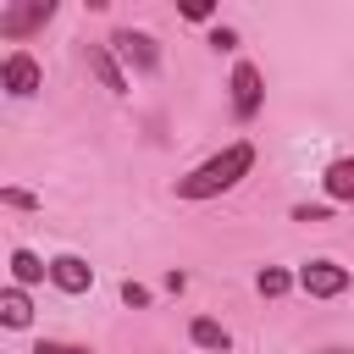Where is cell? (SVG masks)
Here are the masks:
<instances>
[{
	"mask_svg": "<svg viewBox=\"0 0 354 354\" xmlns=\"http://www.w3.org/2000/svg\"><path fill=\"white\" fill-rule=\"evenodd\" d=\"M249 171H254V144L238 138V144H227L221 155H210V160H199L194 171H183V177H177V199H216V194L238 188Z\"/></svg>",
	"mask_w": 354,
	"mask_h": 354,
	"instance_id": "1",
	"label": "cell"
},
{
	"mask_svg": "<svg viewBox=\"0 0 354 354\" xmlns=\"http://www.w3.org/2000/svg\"><path fill=\"white\" fill-rule=\"evenodd\" d=\"M105 44L116 50V61H122L127 72H138V77H155V72H160V44H155V33H144V28H116Z\"/></svg>",
	"mask_w": 354,
	"mask_h": 354,
	"instance_id": "2",
	"label": "cell"
},
{
	"mask_svg": "<svg viewBox=\"0 0 354 354\" xmlns=\"http://www.w3.org/2000/svg\"><path fill=\"white\" fill-rule=\"evenodd\" d=\"M0 88H6L11 100H28V94H39V88H44V72H39V61H33L28 50H11V55L0 61Z\"/></svg>",
	"mask_w": 354,
	"mask_h": 354,
	"instance_id": "3",
	"label": "cell"
},
{
	"mask_svg": "<svg viewBox=\"0 0 354 354\" xmlns=\"http://www.w3.org/2000/svg\"><path fill=\"white\" fill-rule=\"evenodd\" d=\"M227 88H232V116H238V122H254V116H260V105H266V88H260V66H254V61H238Z\"/></svg>",
	"mask_w": 354,
	"mask_h": 354,
	"instance_id": "4",
	"label": "cell"
},
{
	"mask_svg": "<svg viewBox=\"0 0 354 354\" xmlns=\"http://www.w3.org/2000/svg\"><path fill=\"white\" fill-rule=\"evenodd\" d=\"M299 288L310 299H337V293H348V266H337V260H304L299 266Z\"/></svg>",
	"mask_w": 354,
	"mask_h": 354,
	"instance_id": "5",
	"label": "cell"
},
{
	"mask_svg": "<svg viewBox=\"0 0 354 354\" xmlns=\"http://www.w3.org/2000/svg\"><path fill=\"white\" fill-rule=\"evenodd\" d=\"M50 17H55L50 0H22V6H6V11H0V33H6V39H28V33L44 28Z\"/></svg>",
	"mask_w": 354,
	"mask_h": 354,
	"instance_id": "6",
	"label": "cell"
},
{
	"mask_svg": "<svg viewBox=\"0 0 354 354\" xmlns=\"http://www.w3.org/2000/svg\"><path fill=\"white\" fill-rule=\"evenodd\" d=\"M50 282H55L61 293H72V299H77V293H88V288H94V266H88L83 254H55V260H50Z\"/></svg>",
	"mask_w": 354,
	"mask_h": 354,
	"instance_id": "7",
	"label": "cell"
},
{
	"mask_svg": "<svg viewBox=\"0 0 354 354\" xmlns=\"http://www.w3.org/2000/svg\"><path fill=\"white\" fill-rule=\"evenodd\" d=\"M88 72L100 77V88H105V94H127V66L116 61V50H111V44H88Z\"/></svg>",
	"mask_w": 354,
	"mask_h": 354,
	"instance_id": "8",
	"label": "cell"
},
{
	"mask_svg": "<svg viewBox=\"0 0 354 354\" xmlns=\"http://www.w3.org/2000/svg\"><path fill=\"white\" fill-rule=\"evenodd\" d=\"M321 188H326V199L354 205V155H337V160L321 171Z\"/></svg>",
	"mask_w": 354,
	"mask_h": 354,
	"instance_id": "9",
	"label": "cell"
},
{
	"mask_svg": "<svg viewBox=\"0 0 354 354\" xmlns=\"http://www.w3.org/2000/svg\"><path fill=\"white\" fill-rule=\"evenodd\" d=\"M188 337H194L199 348H210V354H227V348H232V332H227L221 321H210V315H194V321H188Z\"/></svg>",
	"mask_w": 354,
	"mask_h": 354,
	"instance_id": "10",
	"label": "cell"
},
{
	"mask_svg": "<svg viewBox=\"0 0 354 354\" xmlns=\"http://www.w3.org/2000/svg\"><path fill=\"white\" fill-rule=\"evenodd\" d=\"M11 277H17V288L50 282V260H39L33 249H11Z\"/></svg>",
	"mask_w": 354,
	"mask_h": 354,
	"instance_id": "11",
	"label": "cell"
},
{
	"mask_svg": "<svg viewBox=\"0 0 354 354\" xmlns=\"http://www.w3.org/2000/svg\"><path fill=\"white\" fill-rule=\"evenodd\" d=\"M0 321H6V326H17V332H22L28 321H33V304H28V293H22L17 282H11L6 293H0Z\"/></svg>",
	"mask_w": 354,
	"mask_h": 354,
	"instance_id": "12",
	"label": "cell"
},
{
	"mask_svg": "<svg viewBox=\"0 0 354 354\" xmlns=\"http://www.w3.org/2000/svg\"><path fill=\"white\" fill-rule=\"evenodd\" d=\"M254 288H260L266 299H282L288 288H299V271H282V266H266V271L254 277Z\"/></svg>",
	"mask_w": 354,
	"mask_h": 354,
	"instance_id": "13",
	"label": "cell"
},
{
	"mask_svg": "<svg viewBox=\"0 0 354 354\" xmlns=\"http://www.w3.org/2000/svg\"><path fill=\"white\" fill-rule=\"evenodd\" d=\"M0 205H11V210H39V194H33V188L6 183V188H0Z\"/></svg>",
	"mask_w": 354,
	"mask_h": 354,
	"instance_id": "14",
	"label": "cell"
},
{
	"mask_svg": "<svg viewBox=\"0 0 354 354\" xmlns=\"http://www.w3.org/2000/svg\"><path fill=\"white\" fill-rule=\"evenodd\" d=\"M122 304H133V310H144V304H149V288L127 277V282H122Z\"/></svg>",
	"mask_w": 354,
	"mask_h": 354,
	"instance_id": "15",
	"label": "cell"
},
{
	"mask_svg": "<svg viewBox=\"0 0 354 354\" xmlns=\"http://www.w3.org/2000/svg\"><path fill=\"white\" fill-rule=\"evenodd\" d=\"M33 354H88V348H77V343H55V337H44V343H33Z\"/></svg>",
	"mask_w": 354,
	"mask_h": 354,
	"instance_id": "16",
	"label": "cell"
},
{
	"mask_svg": "<svg viewBox=\"0 0 354 354\" xmlns=\"http://www.w3.org/2000/svg\"><path fill=\"white\" fill-rule=\"evenodd\" d=\"M210 11H216L210 0H188V6H183V17H188V22H210Z\"/></svg>",
	"mask_w": 354,
	"mask_h": 354,
	"instance_id": "17",
	"label": "cell"
},
{
	"mask_svg": "<svg viewBox=\"0 0 354 354\" xmlns=\"http://www.w3.org/2000/svg\"><path fill=\"white\" fill-rule=\"evenodd\" d=\"M210 50H238V33L232 28H210Z\"/></svg>",
	"mask_w": 354,
	"mask_h": 354,
	"instance_id": "18",
	"label": "cell"
},
{
	"mask_svg": "<svg viewBox=\"0 0 354 354\" xmlns=\"http://www.w3.org/2000/svg\"><path fill=\"white\" fill-rule=\"evenodd\" d=\"M293 221H326V205H299Z\"/></svg>",
	"mask_w": 354,
	"mask_h": 354,
	"instance_id": "19",
	"label": "cell"
}]
</instances>
